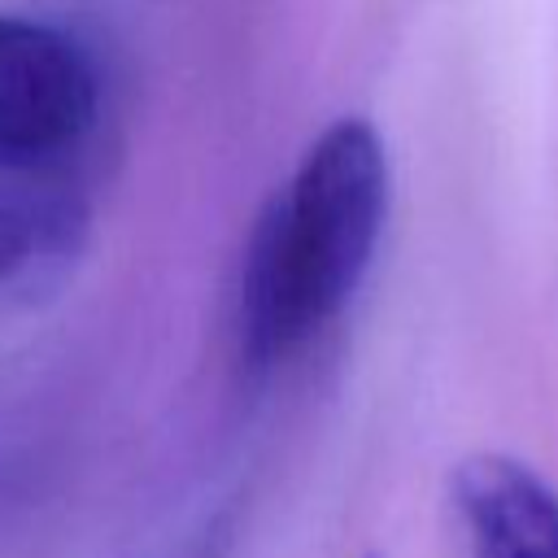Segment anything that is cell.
I'll use <instances>...</instances> for the list:
<instances>
[{"mask_svg": "<svg viewBox=\"0 0 558 558\" xmlns=\"http://www.w3.org/2000/svg\"><path fill=\"white\" fill-rule=\"evenodd\" d=\"M388 153L371 122H331L262 209L240 275V349L275 366L318 340L362 288L388 222Z\"/></svg>", "mask_w": 558, "mask_h": 558, "instance_id": "obj_1", "label": "cell"}, {"mask_svg": "<svg viewBox=\"0 0 558 558\" xmlns=\"http://www.w3.org/2000/svg\"><path fill=\"white\" fill-rule=\"evenodd\" d=\"M96 113L100 78L87 48L52 22L0 13V161L74 166Z\"/></svg>", "mask_w": 558, "mask_h": 558, "instance_id": "obj_2", "label": "cell"}, {"mask_svg": "<svg viewBox=\"0 0 558 558\" xmlns=\"http://www.w3.org/2000/svg\"><path fill=\"white\" fill-rule=\"evenodd\" d=\"M87 192L74 166L0 161V318L52 301L87 248Z\"/></svg>", "mask_w": 558, "mask_h": 558, "instance_id": "obj_3", "label": "cell"}, {"mask_svg": "<svg viewBox=\"0 0 558 558\" xmlns=\"http://www.w3.org/2000/svg\"><path fill=\"white\" fill-rule=\"evenodd\" d=\"M449 501L466 558H558V488L510 453H471L453 466Z\"/></svg>", "mask_w": 558, "mask_h": 558, "instance_id": "obj_4", "label": "cell"}]
</instances>
